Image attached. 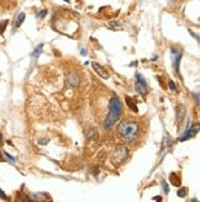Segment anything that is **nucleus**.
<instances>
[{"instance_id": "1", "label": "nucleus", "mask_w": 200, "mask_h": 202, "mask_svg": "<svg viewBox=\"0 0 200 202\" xmlns=\"http://www.w3.org/2000/svg\"><path fill=\"white\" fill-rule=\"evenodd\" d=\"M117 134L125 142L135 141L140 134V124L131 120H125L117 126Z\"/></svg>"}, {"instance_id": "2", "label": "nucleus", "mask_w": 200, "mask_h": 202, "mask_svg": "<svg viewBox=\"0 0 200 202\" xmlns=\"http://www.w3.org/2000/svg\"><path fill=\"white\" fill-rule=\"evenodd\" d=\"M121 112H122V103L120 99L117 96L111 98V100L109 102V115L104 121V128L110 129L115 124V122L119 120Z\"/></svg>"}, {"instance_id": "3", "label": "nucleus", "mask_w": 200, "mask_h": 202, "mask_svg": "<svg viewBox=\"0 0 200 202\" xmlns=\"http://www.w3.org/2000/svg\"><path fill=\"white\" fill-rule=\"evenodd\" d=\"M127 155H128L127 148H126L125 145H119V147L114 150V153H112L111 162H112V164H114L115 166H119V165H121V164L125 162V159L127 158Z\"/></svg>"}, {"instance_id": "4", "label": "nucleus", "mask_w": 200, "mask_h": 202, "mask_svg": "<svg viewBox=\"0 0 200 202\" xmlns=\"http://www.w3.org/2000/svg\"><path fill=\"white\" fill-rule=\"evenodd\" d=\"M135 77H136V84H135L136 91H137L140 95L145 96V95L147 94V85H146V82H145V79L142 78V75H141L140 73H136Z\"/></svg>"}, {"instance_id": "5", "label": "nucleus", "mask_w": 200, "mask_h": 202, "mask_svg": "<svg viewBox=\"0 0 200 202\" xmlns=\"http://www.w3.org/2000/svg\"><path fill=\"white\" fill-rule=\"evenodd\" d=\"M182 56H183V53H182V51H179V49H177V48H172V61H173V69H174V72L177 73V74H179V63H180V61H182Z\"/></svg>"}, {"instance_id": "6", "label": "nucleus", "mask_w": 200, "mask_h": 202, "mask_svg": "<svg viewBox=\"0 0 200 202\" xmlns=\"http://www.w3.org/2000/svg\"><path fill=\"white\" fill-rule=\"evenodd\" d=\"M198 131H199V128H198L197 124H195V126H189V124H188V127L185 128V133L179 138V141L183 142V141H187V139L194 137V136L198 133Z\"/></svg>"}, {"instance_id": "7", "label": "nucleus", "mask_w": 200, "mask_h": 202, "mask_svg": "<svg viewBox=\"0 0 200 202\" xmlns=\"http://www.w3.org/2000/svg\"><path fill=\"white\" fill-rule=\"evenodd\" d=\"M66 83H67V85L68 86H71V88H77L78 85H79V78H78V75L76 74V73H68L67 74V78H66Z\"/></svg>"}, {"instance_id": "8", "label": "nucleus", "mask_w": 200, "mask_h": 202, "mask_svg": "<svg viewBox=\"0 0 200 202\" xmlns=\"http://www.w3.org/2000/svg\"><path fill=\"white\" fill-rule=\"evenodd\" d=\"M185 112H187L185 106H184V105H182V103H179V105L177 106V108H176V120H177V123H179V122H180V121L184 118Z\"/></svg>"}, {"instance_id": "9", "label": "nucleus", "mask_w": 200, "mask_h": 202, "mask_svg": "<svg viewBox=\"0 0 200 202\" xmlns=\"http://www.w3.org/2000/svg\"><path fill=\"white\" fill-rule=\"evenodd\" d=\"M92 65H93V69L99 74L101 78H104V79H109V73L105 70V68H102L101 65H100L99 63H95V62H93L92 63Z\"/></svg>"}, {"instance_id": "10", "label": "nucleus", "mask_w": 200, "mask_h": 202, "mask_svg": "<svg viewBox=\"0 0 200 202\" xmlns=\"http://www.w3.org/2000/svg\"><path fill=\"white\" fill-rule=\"evenodd\" d=\"M25 17H26V15L24 14V12H20L19 15H17V17H16V20H15V23H14V27L15 28H17V27H20L21 26V23L25 21Z\"/></svg>"}, {"instance_id": "11", "label": "nucleus", "mask_w": 200, "mask_h": 202, "mask_svg": "<svg viewBox=\"0 0 200 202\" xmlns=\"http://www.w3.org/2000/svg\"><path fill=\"white\" fill-rule=\"evenodd\" d=\"M171 183L174 185V186H180V179L177 174H171Z\"/></svg>"}, {"instance_id": "12", "label": "nucleus", "mask_w": 200, "mask_h": 202, "mask_svg": "<svg viewBox=\"0 0 200 202\" xmlns=\"http://www.w3.org/2000/svg\"><path fill=\"white\" fill-rule=\"evenodd\" d=\"M126 103H127V106H128V107H130L132 111H135V112H137V111H138V110H137V106H136V103L132 101V99H131V98H128V96L126 98Z\"/></svg>"}, {"instance_id": "13", "label": "nucleus", "mask_w": 200, "mask_h": 202, "mask_svg": "<svg viewBox=\"0 0 200 202\" xmlns=\"http://www.w3.org/2000/svg\"><path fill=\"white\" fill-rule=\"evenodd\" d=\"M42 47H43V44L41 43V44H38L37 47H36V49L32 52V57L33 58H38V56L41 54V52H42Z\"/></svg>"}, {"instance_id": "14", "label": "nucleus", "mask_w": 200, "mask_h": 202, "mask_svg": "<svg viewBox=\"0 0 200 202\" xmlns=\"http://www.w3.org/2000/svg\"><path fill=\"white\" fill-rule=\"evenodd\" d=\"M172 145V139L169 138V136H166L164 139H163V147H171Z\"/></svg>"}, {"instance_id": "15", "label": "nucleus", "mask_w": 200, "mask_h": 202, "mask_svg": "<svg viewBox=\"0 0 200 202\" xmlns=\"http://www.w3.org/2000/svg\"><path fill=\"white\" fill-rule=\"evenodd\" d=\"M46 15H47V10H46V9H45V10H41V11H38V12H36V17H37V19H43Z\"/></svg>"}, {"instance_id": "16", "label": "nucleus", "mask_w": 200, "mask_h": 202, "mask_svg": "<svg viewBox=\"0 0 200 202\" xmlns=\"http://www.w3.org/2000/svg\"><path fill=\"white\" fill-rule=\"evenodd\" d=\"M187 192H188V190L184 189V187H182V189H179V191H178V196H179V197H184V196L187 195Z\"/></svg>"}, {"instance_id": "17", "label": "nucleus", "mask_w": 200, "mask_h": 202, "mask_svg": "<svg viewBox=\"0 0 200 202\" xmlns=\"http://www.w3.org/2000/svg\"><path fill=\"white\" fill-rule=\"evenodd\" d=\"M162 187H163V190H164V194L166 195H168V192H169V187H168V185H167V183H162Z\"/></svg>"}, {"instance_id": "18", "label": "nucleus", "mask_w": 200, "mask_h": 202, "mask_svg": "<svg viewBox=\"0 0 200 202\" xmlns=\"http://www.w3.org/2000/svg\"><path fill=\"white\" fill-rule=\"evenodd\" d=\"M9 23V21L6 20V21H4V22H0V32H4V30H5V27H6V25Z\"/></svg>"}, {"instance_id": "19", "label": "nucleus", "mask_w": 200, "mask_h": 202, "mask_svg": "<svg viewBox=\"0 0 200 202\" xmlns=\"http://www.w3.org/2000/svg\"><path fill=\"white\" fill-rule=\"evenodd\" d=\"M4 154H5V157H6V158H7L9 160H10V162H12V163H15V158H14V157H11V155H10L9 153H6V152H5Z\"/></svg>"}, {"instance_id": "20", "label": "nucleus", "mask_w": 200, "mask_h": 202, "mask_svg": "<svg viewBox=\"0 0 200 202\" xmlns=\"http://www.w3.org/2000/svg\"><path fill=\"white\" fill-rule=\"evenodd\" d=\"M169 88H171V90H176V84H174L172 80L169 82Z\"/></svg>"}, {"instance_id": "21", "label": "nucleus", "mask_w": 200, "mask_h": 202, "mask_svg": "<svg viewBox=\"0 0 200 202\" xmlns=\"http://www.w3.org/2000/svg\"><path fill=\"white\" fill-rule=\"evenodd\" d=\"M0 197H1V199H6V196H5V194H4V191H2L1 189H0Z\"/></svg>"}, {"instance_id": "22", "label": "nucleus", "mask_w": 200, "mask_h": 202, "mask_svg": "<svg viewBox=\"0 0 200 202\" xmlns=\"http://www.w3.org/2000/svg\"><path fill=\"white\" fill-rule=\"evenodd\" d=\"M193 96H195V101H197V102H199V94H198V93L193 94Z\"/></svg>"}, {"instance_id": "23", "label": "nucleus", "mask_w": 200, "mask_h": 202, "mask_svg": "<svg viewBox=\"0 0 200 202\" xmlns=\"http://www.w3.org/2000/svg\"><path fill=\"white\" fill-rule=\"evenodd\" d=\"M110 26H112V27H117V26H119V22H110Z\"/></svg>"}, {"instance_id": "24", "label": "nucleus", "mask_w": 200, "mask_h": 202, "mask_svg": "<svg viewBox=\"0 0 200 202\" xmlns=\"http://www.w3.org/2000/svg\"><path fill=\"white\" fill-rule=\"evenodd\" d=\"M47 142H48V139H42V141H40V143H41V144H46Z\"/></svg>"}, {"instance_id": "25", "label": "nucleus", "mask_w": 200, "mask_h": 202, "mask_svg": "<svg viewBox=\"0 0 200 202\" xmlns=\"http://www.w3.org/2000/svg\"><path fill=\"white\" fill-rule=\"evenodd\" d=\"M80 53H82L83 56H84V54H87V49H82V51H80Z\"/></svg>"}, {"instance_id": "26", "label": "nucleus", "mask_w": 200, "mask_h": 202, "mask_svg": "<svg viewBox=\"0 0 200 202\" xmlns=\"http://www.w3.org/2000/svg\"><path fill=\"white\" fill-rule=\"evenodd\" d=\"M2 160H4V158L1 157V153H0V162H2Z\"/></svg>"}, {"instance_id": "27", "label": "nucleus", "mask_w": 200, "mask_h": 202, "mask_svg": "<svg viewBox=\"0 0 200 202\" xmlns=\"http://www.w3.org/2000/svg\"><path fill=\"white\" fill-rule=\"evenodd\" d=\"M0 143H1V133H0Z\"/></svg>"}, {"instance_id": "28", "label": "nucleus", "mask_w": 200, "mask_h": 202, "mask_svg": "<svg viewBox=\"0 0 200 202\" xmlns=\"http://www.w3.org/2000/svg\"><path fill=\"white\" fill-rule=\"evenodd\" d=\"M66 1H67V2H69V0H66Z\"/></svg>"}]
</instances>
